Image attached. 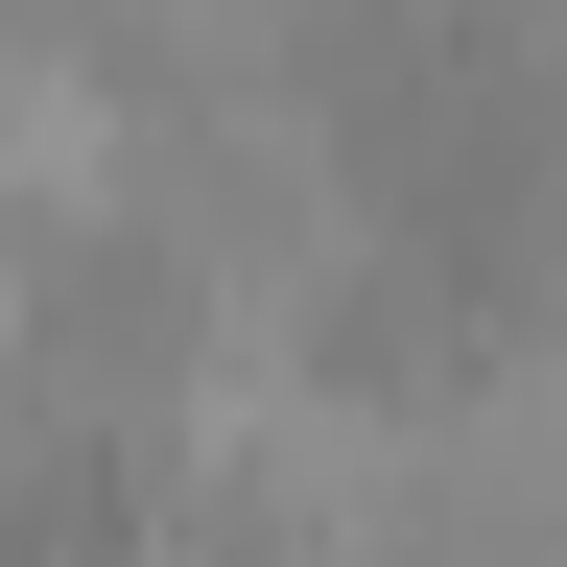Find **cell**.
Wrapping results in <instances>:
<instances>
[]
</instances>
